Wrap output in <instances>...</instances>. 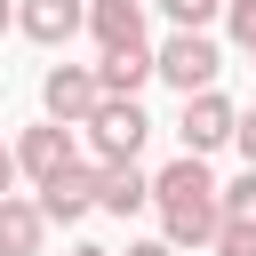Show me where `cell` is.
<instances>
[{
    "mask_svg": "<svg viewBox=\"0 0 256 256\" xmlns=\"http://www.w3.org/2000/svg\"><path fill=\"white\" fill-rule=\"evenodd\" d=\"M152 208H160V240L184 256V248H216L224 232V184L208 176L200 152H176L160 176H152Z\"/></svg>",
    "mask_w": 256,
    "mask_h": 256,
    "instance_id": "obj_1",
    "label": "cell"
},
{
    "mask_svg": "<svg viewBox=\"0 0 256 256\" xmlns=\"http://www.w3.org/2000/svg\"><path fill=\"white\" fill-rule=\"evenodd\" d=\"M152 64H160V80H168L176 96H200V88H216L224 48H216V32H168V40L152 48Z\"/></svg>",
    "mask_w": 256,
    "mask_h": 256,
    "instance_id": "obj_2",
    "label": "cell"
},
{
    "mask_svg": "<svg viewBox=\"0 0 256 256\" xmlns=\"http://www.w3.org/2000/svg\"><path fill=\"white\" fill-rule=\"evenodd\" d=\"M144 136H152V120H144L136 96H104L96 120H88V152H96V168H128V160L144 152Z\"/></svg>",
    "mask_w": 256,
    "mask_h": 256,
    "instance_id": "obj_3",
    "label": "cell"
},
{
    "mask_svg": "<svg viewBox=\"0 0 256 256\" xmlns=\"http://www.w3.org/2000/svg\"><path fill=\"white\" fill-rule=\"evenodd\" d=\"M96 104H104V80H96V64H48V80H40V120L88 128V120H96Z\"/></svg>",
    "mask_w": 256,
    "mask_h": 256,
    "instance_id": "obj_4",
    "label": "cell"
},
{
    "mask_svg": "<svg viewBox=\"0 0 256 256\" xmlns=\"http://www.w3.org/2000/svg\"><path fill=\"white\" fill-rule=\"evenodd\" d=\"M232 128H240V104L224 96V88H200V96H184V112H176V136H184V152H216V144H232Z\"/></svg>",
    "mask_w": 256,
    "mask_h": 256,
    "instance_id": "obj_5",
    "label": "cell"
},
{
    "mask_svg": "<svg viewBox=\"0 0 256 256\" xmlns=\"http://www.w3.org/2000/svg\"><path fill=\"white\" fill-rule=\"evenodd\" d=\"M96 200H104V168H96V160H72L64 176L40 184V216H48V224H80Z\"/></svg>",
    "mask_w": 256,
    "mask_h": 256,
    "instance_id": "obj_6",
    "label": "cell"
},
{
    "mask_svg": "<svg viewBox=\"0 0 256 256\" xmlns=\"http://www.w3.org/2000/svg\"><path fill=\"white\" fill-rule=\"evenodd\" d=\"M72 160H80V144H72V128H64V120H40V128H24V136H16V176H32V184L64 176Z\"/></svg>",
    "mask_w": 256,
    "mask_h": 256,
    "instance_id": "obj_7",
    "label": "cell"
},
{
    "mask_svg": "<svg viewBox=\"0 0 256 256\" xmlns=\"http://www.w3.org/2000/svg\"><path fill=\"white\" fill-rule=\"evenodd\" d=\"M16 32L32 48H64L72 32H88V0H16Z\"/></svg>",
    "mask_w": 256,
    "mask_h": 256,
    "instance_id": "obj_8",
    "label": "cell"
},
{
    "mask_svg": "<svg viewBox=\"0 0 256 256\" xmlns=\"http://www.w3.org/2000/svg\"><path fill=\"white\" fill-rule=\"evenodd\" d=\"M88 32H96L104 56L112 48H152L144 40V0H88Z\"/></svg>",
    "mask_w": 256,
    "mask_h": 256,
    "instance_id": "obj_9",
    "label": "cell"
},
{
    "mask_svg": "<svg viewBox=\"0 0 256 256\" xmlns=\"http://www.w3.org/2000/svg\"><path fill=\"white\" fill-rule=\"evenodd\" d=\"M40 248H48V216H40V200L8 192V200H0V256H40Z\"/></svg>",
    "mask_w": 256,
    "mask_h": 256,
    "instance_id": "obj_10",
    "label": "cell"
},
{
    "mask_svg": "<svg viewBox=\"0 0 256 256\" xmlns=\"http://www.w3.org/2000/svg\"><path fill=\"white\" fill-rule=\"evenodd\" d=\"M96 80H104V96H136L144 80H160V64H152V48H112V56H96Z\"/></svg>",
    "mask_w": 256,
    "mask_h": 256,
    "instance_id": "obj_11",
    "label": "cell"
},
{
    "mask_svg": "<svg viewBox=\"0 0 256 256\" xmlns=\"http://www.w3.org/2000/svg\"><path fill=\"white\" fill-rule=\"evenodd\" d=\"M104 216H136V208H152V176L128 160V168H104V200H96Z\"/></svg>",
    "mask_w": 256,
    "mask_h": 256,
    "instance_id": "obj_12",
    "label": "cell"
},
{
    "mask_svg": "<svg viewBox=\"0 0 256 256\" xmlns=\"http://www.w3.org/2000/svg\"><path fill=\"white\" fill-rule=\"evenodd\" d=\"M160 16H168L176 32H208V24L224 16V0H160Z\"/></svg>",
    "mask_w": 256,
    "mask_h": 256,
    "instance_id": "obj_13",
    "label": "cell"
},
{
    "mask_svg": "<svg viewBox=\"0 0 256 256\" xmlns=\"http://www.w3.org/2000/svg\"><path fill=\"white\" fill-rule=\"evenodd\" d=\"M224 224H256V168H240L224 184Z\"/></svg>",
    "mask_w": 256,
    "mask_h": 256,
    "instance_id": "obj_14",
    "label": "cell"
},
{
    "mask_svg": "<svg viewBox=\"0 0 256 256\" xmlns=\"http://www.w3.org/2000/svg\"><path fill=\"white\" fill-rule=\"evenodd\" d=\"M224 32L248 48V40H256V0H224Z\"/></svg>",
    "mask_w": 256,
    "mask_h": 256,
    "instance_id": "obj_15",
    "label": "cell"
},
{
    "mask_svg": "<svg viewBox=\"0 0 256 256\" xmlns=\"http://www.w3.org/2000/svg\"><path fill=\"white\" fill-rule=\"evenodd\" d=\"M216 256H256V224H224L216 232Z\"/></svg>",
    "mask_w": 256,
    "mask_h": 256,
    "instance_id": "obj_16",
    "label": "cell"
},
{
    "mask_svg": "<svg viewBox=\"0 0 256 256\" xmlns=\"http://www.w3.org/2000/svg\"><path fill=\"white\" fill-rule=\"evenodd\" d=\"M232 144H240V160H248V168H256V104H248V112H240V128H232Z\"/></svg>",
    "mask_w": 256,
    "mask_h": 256,
    "instance_id": "obj_17",
    "label": "cell"
},
{
    "mask_svg": "<svg viewBox=\"0 0 256 256\" xmlns=\"http://www.w3.org/2000/svg\"><path fill=\"white\" fill-rule=\"evenodd\" d=\"M112 256H176L168 240H128V248H112Z\"/></svg>",
    "mask_w": 256,
    "mask_h": 256,
    "instance_id": "obj_18",
    "label": "cell"
},
{
    "mask_svg": "<svg viewBox=\"0 0 256 256\" xmlns=\"http://www.w3.org/2000/svg\"><path fill=\"white\" fill-rule=\"evenodd\" d=\"M16 192V144H0V200Z\"/></svg>",
    "mask_w": 256,
    "mask_h": 256,
    "instance_id": "obj_19",
    "label": "cell"
},
{
    "mask_svg": "<svg viewBox=\"0 0 256 256\" xmlns=\"http://www.w3.org/2000/svg\"><path fill=\"white\" fill-rule=\"evenodd\" d=\"M0 32H16V0H0Z\"/></svg>",
    "mask_w": 256,
    "mask_h": 256,
    "instance_id": "obj_20",
    "label": "cell"
},
{
    "mask_svg": "<svg viewBox=\"0 0 256 256\" xmlns=\"http://www.w3.org/2000/svg\"><path fill=\"white\" fill-rule=\"evenodd\" d=\"M72 256H112V248H96V240H80V248H72Z\"/></svg>",
    "mask_w": 256,
    "mask_h": 256,
    "instance_id": "obj_21",
    "label": "cell"
},
{
    "mask_svg": "<svg viewBox=\"0 0 256 256\" xmlns=\"http://www.w3.org/2000/svg\"><path fill=\"white\" fill-rule=\"evenodd\" d=\"M248 64H256V40H248Z\"/></svg>",
    "mask_w": 256,
    "mask_h": 256,
    "instance_id": "obj_22",
    "label": "cell"
}]
</instances>
